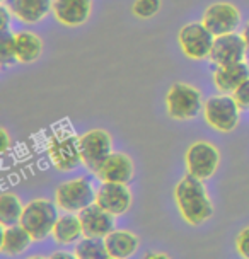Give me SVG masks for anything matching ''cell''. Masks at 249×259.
<instances>
[{"label": "cell", "instance_id": "obj_1", "mask_svg": "<svg viewBox=\"0 0 249 259\" xmlns=\"http://www.w3.org/2000/svg\"><path fill=\"white\" fill-rule=\"evenodd\" d=\"M174 201L188 225L198 227L214 215V205L201 179L186 174L174 188Z\"/></svg>", "mask_w": 249, "mask_h": 259}, {"label": "cell", "instance_id": "obj_2", "mask_svg": "<svg viewBox=\"0 0 249 259\" xmlns=\"http://www.w3.org/2000/svg\"><path fill=\"white\" fill-rule=\"evenodd\" d=\"M46 152L55 169L67 172L82 164L79 137L70 128H58L46 140Z\"/></svg>", "mask_w": 249, "mask_h": 259}, {"label": "cell", "instance_id": "obj_3", "mask_svg": "<svg viewBox=\"0 0 249 259\" xmlns=\"http://www.w3.org/2000/svg\"><path fill=\"white\" fill-rule=\"evenodd\" d=\"M58 210L60 208L55 201H50L46 198H36L24 205L19 224L31 234L34 242H41L48 235H52L55 222L60 217Z\"/></svg>", "mask_w": 249, "mask_h": 259}, {"label": "cell", "instance_id": "obj_4", "mask_svg": "<svg viewBox=\"0 0 249 259\" xmlns=\"http://www.w3.org/2000/svg\"><path fill=\"white\" fill-rule=\"evenodd\" d=\"M55 203L62 211L79 213L80 210L96 203L94 184L86 176L62 183L55 189Z\"/></svg>", "mask_w": 249, "mask_h": 259}, {"label": "cell", "instance_id": "obj_5", "mask_svg": "<svg viewBox=\"0 0 249 259\" xmlns=\"http://www.w3.org/2000/svg\"><path fill=\"white\" fill-rule=\"evenodd\" d=\"M203 108L201 103V94L196 87L184 82H176L169 87L165 94V109L173 119L178 121H186V119L196 118Z\"/></svg>", "mask_w": 249, "mask_h": 259}, {"label": "cell", "instance_id": "obj_6", "mask_svg": "<svg viewBox=\"0 0 249 259\" xmlns=\"http://www.w3.org/2000/svg\"><path fill=\"white\" fill-rule=\"evenodd\" d=\"M241 108L232 94H220L206 99L203 106L205 121L220 133H230L237 128Z\"/></svg>", "mask_w": 249, "mask_h": 259}, {"label": "cell", "instance_id": "obj_7", "mask_svg": "<svg viewBox=\"0 0 249 259\" xmlns=\"http://www.w3.org/2000/svg\"><path fill=\"white\" fill-rule=\"evenodd\" d=\"M79 143H80L82 164H84L92 174H96L101 165H103V162L108 159L113 152L111 135L101 128L89 130V132H86L84 135L79 137Z\"/></svg>", "mask_w": 249, "mask_h": 259}, {"label": "cell", "instance_id": "obj_8", "mask_svg": "<svg viewBox=\"0 0 249 259\" xmlns=\"http://www.w3.org/2000/svg\"><path fill=\"white\" fill-rule=\"evenodd\" d=\"M215 36L203 22H188L178 32V43L183 53L191 60H205L210 57Z\"/></svg>", "mask_w": 249, "mask_h": 259}, {"label": "cell", "instance_id": "obj_9", "mask_svg": "<svg viewBox=\"0 0 249 259\" xmlns=\"http://www.w3.org/2000/svg\"><path fill=\"white\" fill-rule=\"evenodd\" d=\"M188 174L206 181L217 172L220 164V152L210 142H195L184 155Z\"/></svg>", "mask_w": 249, "mask_h": 259}, {"label": "cell", "instance_id": "obj_10", "mask_svg": "<svg viewBox=\"0 0 249 259\" xmlns=\"http://www.w3.org/2000/svg\"><path fill=\"white\" fill-rule=\"evenodd\" d=\"M201 22L209 27L214 36L229 34V32L237 31L241 24V12L234 4L217 2L205 9Z\"/></svg>", "mask_w": 249, "mask_h": 259}, {"label": "cell", "instance_id": "obj_11", "mask_svg": "<svg viewBox=\"0 0 249 259\" xmlns=\"http://www.w3.org/2000/svg\"><path fill=\"white\" fill-rule=\"evenodd\" d=\"M247 50L249 48L242 38V34L229 32V34L215 36L214 48H212L209 58L215 67H225V65L244 62Z\"/></svg>", "mask_w": 249, "mask_h": 259}, {"label": "cell", "instance_id": "obj_12", "mask_svg": "<svg viewBox=\"0 0 249 259\" xmlns=\"http://www.w3.org/2000/svg\"><path fill=\"white\" fill-rule=\"evenodd\" d=\"M96 203L111 215L119 217L130 210L132 193L124 183L103 181V184L96 191Z\"/></svg>", "mask_w": 249, "mask_h": 259}, {"label": "cell", "instance_id": "obj_13", "mask_svg": "<svg viewBox=\"0 0 249 259\" xmlns=\"http://www.w3.org/2000/svg\"><path fill=\"white\" fill-rule=\"evenodd\" d=\"M79 219L82 222L84 237L104 239L109 232L114 230V215L101 208L98 203H92L84 210H80Z\"/></svg>", "mask_w": 249, "mask_h": 259}, {"label": "cell", "instance_id": "obj_14", "mask_svg": "<svg viewBox=\"0 0 249 259\" xmlns=\"http://www.w3.org/2000/svg\"><path fill=\"white\" fill-rule=\"evenodd\" d=\"M52 12L60 24L75 27L89 21L92 0H53Z\"/></svg>", "mask_w": 249, "mask_h": 259}, {"label": "cell", "instance_id": "obj_15", "mask_svg": "<svg viewBox=\"0 0 249 259\" xmlns=\"http://www.w3.org/2000/svg\"><path fill=\"white\" fill-rule=\"evenodd\" d=\"M12 17L24 24H36L43 21L53 7V0H4Z\"/></svg>", "mask_w": 249, "mask_h": 259}, {"label": "cell", "instance_id": "obj_16", "mask_svg": "<svg viewBox=\"0 0 249 259\" xmlns=\"http://www.w3.org/2000/svg\"><path fill=\"white\" fill-rule=\"evenodd\" d=\"M94 176L101 181L127 184L133 178V162L123 152H111V155L103 162V165Z\"/></svg>", "mask_w": 249, "mask_h": 259}, {"label": "cell", "instance_id": "obj_17", "mask_svg": "<svg viewBox=\"0 0 249 259\" xmlns=\"http://www.w3.org/2000/svg\"><path fill=\"white\" fill-rule=\"evenodd\" d=\"M249 78V67L244 62L217 67L214 72V84L220 94H232L244 80Z\"/></svg>", "mask_w": 249, "mask_h": 259}, {"label": "cell", "instance_id": "obj_18", "mask_svg": "<svg viewBox=\"0 0 249 259\" xmlns=\"http://www.w3.org/2000/svg\"><path fill=\"white\" fill-rule=\"evenodd\" d=\"M53 239L60 246H70V244H77L84 237V230H82V222L79 219V213H70L65 211L60 215L53 227Z\"/></svg>", "mask_w": 249, "mask_h": 259}, {"label": "cell", "instance_id": "obj_19", "mask_svg": "<svg viewBox=\"0 0 249 259\" xmlns=\"http://www.w3.org/2000/svg\"><path fill=\"white\" fill-rule=\"evenodd\" d=\"M109 259H127L138 249V237L130 230H113L104 237Z\"/></svg>", "mask_w": 249, "mask_h": 259}, {"label": "cell", "instance_id": "obj_20", "mask_svg": "<svg viewBox=\"0 0 249 259\" xmlns=\"http://www.w3.org/2000/svg\"><path fill=\"white\" fill-rule=\"evenodd\" d=\"M34 242L31 234L21 224L2 227V242H0V252L6 256H19Z\"/></svg>", "mask_w": 249, "mask_h": 259}, {"label": "cell", "instance_id": "obj_21", "mask_svg": "<svg viewBox=\"0 0 249 259\" xmlns=\"http://www.w3.org/2000/svg\"><path fill=\"white\" fill-rule=\"evenodd\" d=\"M43 53V41L31 31L16 32V57L17 63H34Z\"/></svg>", "mask_w": 249, "mask_h": 259}, {"label": "cell", "instance_id": "obj_22", "mask_svg": "<svg viewBox=\"0 0 249 259\" xmlns=\"http://www.w3.org/2000/svg\"><path fill=\"white\" fill-rule=\"evenodd\" d=\"M22 210H24V205L14 193L0 194V224L2 227L19 224Z\"/></svg>", "mask_w": 249, "mask_h": 259}, {"label": "cell", "instance_id": "obj_23", "mask_svg": "<svg viewBox=\"0 0 249 259\" xmlns=\"http://www.w3.org/2000/svg\"><path fill=\"white\" fill-rule=\"evenodd\" d=\"M75 259H109L104 239L101 237H82L73 249Z\"/></svg>", "mask_w": 249, "mask_h": 259}, {"label": "cell", "instance_id": "obj_24", "mask_svg": "<svg viewBox=\"0 0 249 259\" xmlns=\"http://www.w3.org/2000/svg\"><path fill=\"white\" fill-rule=\"evenodd\" d=\"M0 60L4 65L17 63L16 57V34L11 31H0Z\"/></svg>", "mask_w": 249, "mask_h": 259}, {"label": "cell", "instance_id": "obj_25", "mask_svg": "<svg viewBox=\"0 0 249 259\" xmlns=\"http://www.w3.org/2000/svg\"><path fill=\"white\" fill-rule=\"evenodd\" d=\"M160 9V0H135L133 14L140 19H150Z\"/></svg>", "mask_w": 249, "mask_h": 259}, {"label": "cell", "instance_id": "obj_26", "mask_svg": "<svg viewBox=\"0 0 249 259\" xmlns=\"http://www.w3.org/2000/svg\"><path fill=\"white\" fill-rule=\"evenodd\" d=\"M232 97L236 99L241 109H249V78L244 80L236 91L232 92Z\"/></svg>", "mask_w": 249, "mask_h": 259}, {"label": "cell", "instance_id": "obj_27", "mask_svg": "<svg viewBox=\"0 0 249 259\" xmlns=\"http://www.w3.org/2000/svg\"><path fill=\"white\" fill-rule=\"evenodd\" d=\"M236 249L239 256L249 259V227L242 229L236 237Z\"/></svg>", "mask_w": 249, "mask_h": 259}, {"label": "cell", "instance_id": "obj_28", "mask_svg": "<svg viewBox=\"0 0 249 259\" xmlns=\"http://www.w3.org/2000/svg\"><path fill=\"white\" fill-rule=\"evenodd\" d=\"M11 11H9V7L6 4H2V7H0V17H2V24H0V31H6L9 29V21H11Z\"/></svg>", "mask_w": 249, "mask_h": 259}, {"label": "cell", "instance_id": "obj_29", "mask_svg": "<svg viewBox=\"0 0 249 259\" xmlns=\"http://www.w3.org/2000/svg\"><path fill=\"white\" fill-rule=\"evenodd\" d=\"M0 135H2V152H6L9 147H11V138H9V133L7 130H0Z\"/></svg>", "mask_w": 249, "mask_h": 259}, {"label": "cell", "instance_id": "obj_30", "mask_svg": "<svg viewBox=\"0 0 249 259\" xmlns=\"http://www.w3.org/2000/svg\"><path fill=\"white\" fill-rule=\"evenodd\" d=\"M52 259L55 257H63V259H73L75 257V254H68V252H63V251H58V252H53L52 256H50Z\"/></svg>", "mask_w": 249, "mask_h": 259}, {"label": "cell", "instance_id": "obj_31", "mask_svg": "<svg viewBox=\"0 0 249 259\" xmlns=\"http://www.w3.org/2000/svg\"><path fill=\"white\" fill-rule=\"evenodd\" d=\"M241 34H242V38H244V41H246V45H247V48H249V22L246 24V27L242 29Z\"/></svg>", "mask_w": 249, "mask_h": 259}, {"label": "cell", "instance_id": "obj_32", "mask_svg": "<svg viewBox=\"0 0 249 259\" xmlns=\"http://www.w3.org/2000/svg\"><path fill=\"white\" fill-rule=\"evenodd\" d=\"M145 257L147 259H149V257H160V259H162V257H168V254H160V252H149V254H145Z\"/></svg>", "mask_w": 249, "mask_h": 259}]
</instances>
